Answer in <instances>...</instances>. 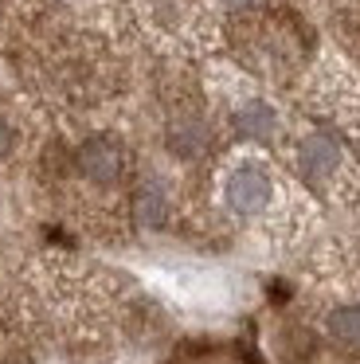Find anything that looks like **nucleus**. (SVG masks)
I'll use <instances>...</instances> for the list:
<instances>
[{"instance_id": "obj_1", "label": "nucleus", "mask_w": 360, "mask_h": 364, "mask_svg": "<svg viewBox=\"0 0 360 364\" xmlns=\"http://www.w3.org/2000/svg\"><path fill=\"white\" fill-rule=\"evenodd\" d=\"M270 196H274V181L263 165H255V161L231 168V176H227V184H223V200L235 215H258L270 204Z\"/></svg>"}, {"instance_id": "obj_2", "label": "nucleus", "mask_w": 360, "mask_h": 364, "mask_svg": "<svg viewBox=\"0 0 360 364\" xmlns=\"http://www.w3.org/2000/svg\"><path fill=\"white\" fill-rule=\"evenodd\" d=\"M297 165H302V173L309 176V181H321V176H329L341 165V149H337L333 137L313 134V137H305L302 149H297Z\"/></svg>"}, {"instance_id": "obj_3", "label": "nucleus", "mask_w": 360, "mask_h": 364, "mask_svg": "<svg viewBox=\"0 0 360 364\" xmlns=\"http://www.w3.org/2000/svg\"><path fill=\"white\" fill-rule=\"evenodd\" d=\"M78 165H83V173L90 176V181L114 184L117 173H122V153L110 141H86L83 153H78Z\"/></svg>"}, {"instance_id": "obj_4", "label": "nucleus", "mask_w": 360, "mask_h": 364, "mask_svg": "<svg viewBox=\"0 0 360 364\" xmlns=\"http://www.w3.org/2000/svg\"><path fill=\"white\" fill-rule=\"evenodd\" d=\"M274 126H278V118H274V110L266 102H247L235 114V129L243 137H250V141H266L274 134Z\"/></svg>"}, {"instance_id": "obj_5", "label": "nucleus", "mask_w": 360, "mask_h": 364, "mask_svg": "<svg viewBox=\"0 0 360 364\" xmlns=\"http://www.w3.org/2000/svg\"><path fill=\"white\" fill-rule=\"evenodd\" d=\"M329 333H333L341 345L360 348V309H356V306L333 309V314H329Z\"/></svg>"}, {"instance_id": "obj_6", "label": "nucleus", "mask_w": 360, "mask_h": 364, "mask_svg": "<svg viewBox=\"0 0 360 364\" xmlns=\"http://www.w3.org/2000/svg\"><path fill=\"white\" fill-rule=\"evenodd\" d=\"M137 220L141 223H149V228H157V223L164 220V196H161V188H141L137 192Z\"/></svg>"}, {"instance_id": "obj_7", "label": "nucleus", "mask_w": 360, "mask_h": 364, "mask_svg": "<svg viewBox=\"0 0 360 364\" xmlns=\"http://www.w3.org/2000/svg\"><path fill=\"white\" fill-rule=\"evenodd\" d=\"M8 153H12V129H8L4 122H0V161H4Z\"/></svg>"}]
</instances>
